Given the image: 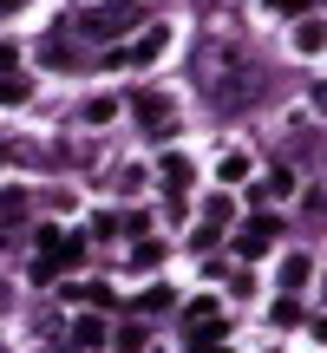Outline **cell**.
Returning <instances> with one entry per match:
<instances>
[{
	"label": "cell",
	"instance_id": "cell-3",
	"mask_svg": "<svg viewBox=\"0 0 327 353\" xmlns=\"http://www.w3.org/2000/svg\"><path fill=\"white\" fill-rule=\"evenodd\" d=\"M164 46H170V33H164V26H151V33H144V39H131V46L118 52V59H138V65H151Z\"/></svg>",
	"mask_w": 327,
	"mask_h": 353
},
{
	"label": "cell",
	"instance_id": "cell-12",
	"mask_svg": "<svg viewBox=\"0 0 327 353\" xmlns=\"http://www.w3.org/2000/svg\"><path fill=\"white\" fill-rule=\"evenodd\" d=\"M105 118H118V99H92L86 105V125H105Z\"/></svg>",
	"mask_w": 327,
	"mask_h": 353
},
{
	"label": "cell",
	"instance_id": "cell-11",
	"mask_svg": "<svg viewBox=\"0 0 327 353\" xmlns=\"http://www.w3.org/2000/svg\"><path fill=\"white\" fill-rule=\"evenodd\" d=\"M295 321H301V301H295V294H281V301H275V327H295Z\"/></svg>",
	"mask_w": 327,
	"mask_h": 353
},
{
	"label": "cell",
	"instance_id": "cell-13",
	"mask_svg": "<svg viewBox=\"0 0 327 353\" xmlns=\"http://www.w3.org/2000/svg\"><path fill=\"white\" fill-rule=\"evenodd\" d=\"M223 183H249V157H223Z\"/></svg>",
	"mask_w": 327,
	"mask_h": 353
},
{
	"label": "cell",
	"instance_id": "cell-15",
	"mask_svg": "<svg viewBox=\"0 0 327 353\" xmlns=\"http://www.w3.org/2000/svg\"><path fill=\"white\" fill-rule=\"evenodd\" d=\"M20 203H26L20 190H0V216H20Z\"/></svg>",
	"mask_w": 327,
	"mask_h": 353
},
{
	"label": "cell",
	"instance_id": "cell-9",
	"mask_svg": "<svg viewBox=\"0 0 327 353\" xmlns=\"http://www.w3.org/2000/svg\"><path fill=\"white\" fill-rule=\"evenodd\" d=\"M72 301H86V307H112V288H105V281H86V288H72Z\"/></svg>",
	"mask_w": 327,
	"mask_h": 353
},
{
	"label": "cell",
	"instance_id": "cell-7",
	"mask_svg": "<svg viewBox=\"0 0 327 353\" xmlns=\"http://www.w3.org/2000/svg\"><path fill=\"white\" fill-rule=\"evenodd\" d=\"M72 341H79V347H105V321L79 314V321H72Z\"/></svg>",
	"mask_w": 327,
	"mask_h": 353
},
{
	"label": "cell",
	"instance_id": "cell-6",
	"mask_svg": "<svg viewBox=\"0 0 327 353\" xmlns=\"http://www.w3.org/2000/svg\"><path fill=\"white\" fill-rule=\"evenodd\" d=\"M295 46H301V52H321L327 46V20H301V26H295Z\"/></svg>",
	"mask_w": 327,
	"mask_h": 353
},
{
	"label": "cell",
	"instance_id": "cell-8",
	"mask_svg": "<svg viewBox=\"0 0 327 353\" xmlns=\"http://www.w3.org/2000/svg\"><path fill=\"white\" fill-rule=\"evenodd\" d=\"M26 92H33V79H20V72H0V105H20Z\"/></svg>",
	"mask_w": 327,
	"mask_h": 353
},
{
	"label": "cell",
	"instance_id": "cell-18",
	"mask_svg": "<svg viewBox=\"0 0 327 353\" xmlns=\"http://www.w3.org/2000/svg\"><path fill=\"white\" fill-rule=\"evenodd\" d=\"M315 341H327V314H321V321H315Z\"/></svg>",
	"mask_w": 327,
	"mask_h": 353
},
{
	"label": "cell",
	"instance_id": "cell-1",
	"mask_svg": "<svg viewBox=\"0 0 327 353\" xmlns=\"http://www.w3.org/2000/svg\"><path fill=\"white\" fill-rule=\"evenodd\" d=\"M275 216H255V223L249 229H242V236H236V255H242V262H255V255H268V242H275Z\"/></svg>",
	"mask_w": 327,
	"mask_h": 353
},
{
	"label": "cell",
	"instance_id": "cell-14",
	"mask_svg": "<svg viewBox=\"0 0 327 353\" xmlns=\"http://www.w3.org/2000/svg\"><path fill=\"white\" fill-rule=\"evenodd\" d=\"M157 255H164L157 242H138V249H131V262H138V268H157Z\"/></svg>",
	"mask_w": 327,
	"mask_h": 353
},
{
	"label": "cell",
	"instance_id": "cell-5",
	"mask_svg": "<svg viewBox=\"0 0 327 353\" xmlns=\"http://www.w3.org/2000/svg\"><path fill=\"white\" fill-rule=\"evenodd\" d=\"M157 176H164V190H184V183H190V157H184V151H164Z\"/></svg>",
	"mask_w": 327,
	"mask_h": 353
},
{
	"label": "cell",
	"instance_id": "cell-4",
	"mask_svg": "<svg viewBox=\"0 0 327 353\" xmlns=\"http://www.w3.org/2000/svg\"><path fill=\"white\" fill-rule=\"evenodd\" d=\"M308 275H315V262H308V255H288V262H281V294H301Z\"/></svg>",
	"mask_w": 327,
	"mask_h": 353
},
{
	"label": "cell",
	"instance_id": "cell-20",
	"mask_svg": "<svg viewBox=\"0 0 327 353\" xmlns=\"http://www.w3.org/2000/svg\"><path fill=\"white\" fill-rule=\"evenodd\" d=\"M321 301H327V281H321Z\"/></svg>",
	"mask_w": 327,
	"mask_h": 353
},
{
	"label": "cell",
	"instance_id": "cell-19",
	"mask_svg": "<svg viewBox=\"0 0 327 353\" xmlns=\"http://www.w3.org/2000/svg\"><path fill=\"white\" fill-rule=\"evenodd\" d=\"M315 99H321V112H327V79H321V92H315Z\"/></svg>",
	"mask_w": 327,
	"mask_h": 353
},
{
	"label": "cell",
	"instance_id": "cell-17",
	"mask_svg": "<svg viewBox=\"0 0 327 353\" xmlns=\"http://www.w3.org/2000/svg\"><path fill=\"white\" fill-rule=\"evenodd\" d=\"M20 7H26V0H0V13H20Z\"/></svg>",
	"mask_w": 327,
	"mask_h": 353
},
{
	"label": "cell",
	"instance_id": "cell-2",
	"mask_svg": "<svg viewBox=\"0 0 327 353\" xmlns=\"http://www.w3.org/2000/svg\"><path fill=\"white\" fill-rule=\"evenodd\" d=\"M131 20H138V13H131V7H99V13H92V20H86V33H92V39H118V33H125Z\"/></svg>",
	"mask_w": 327,
	"mask_h": 353
},
{
	"label": "cell",
	"instance_id": "cell-10",
	"mask_svg": "<svg viewBox=\"0 0 327 353\" xmlns=\"http://www.w3.org/2000/svg\"><path fill=\"white\" fill-rule=\"evenodd\" d=\"M112 347H118V353H144V347H151V334H144V327H118Z\"/></svg>",
	"mask_w": 327,
	"mask_h": 353
},
{
	"label": "cell",
	"instance_id": "cell-16",
	"mask_svg": "<svg viewBox=\"0 0 327 353\" xmlns=\"http://www.w3.org/2000/svg\"><path fill=\"white\" fill-rule=\"evenodd\" d=\"M275 13H288V20H295V13H308V0H275Z\"/></svg>",
	"mask_w": 327,
	"mask_h": 353
}]
</instances>
